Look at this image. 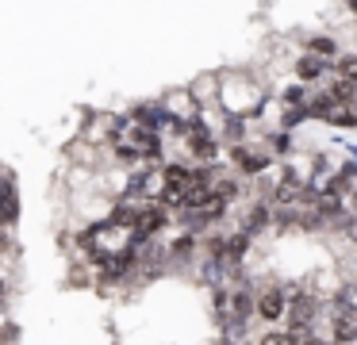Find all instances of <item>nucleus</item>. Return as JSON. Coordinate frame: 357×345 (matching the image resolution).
Instances as JSON below:
<instances>
[{
    "mask_svg": "<svg viewBox=\"0 0 357 345\" xmlns=\"http://www.w3.org/2000/svg\"><path fill=\"white\" fill-rule=\"evenodd\" d=\"M269 92L273 89L261 69H254V66H223L219 69V107H223V115L250 119V115L261 112Z\"/></svg>",
    "mask_w": 357,
    "mask_h": 345,
    "instance_id": "obj_1",
    "label": "nucleus"
},
{
    "mask_svg": "<svg viewBox=\"0 0 357 345\" xmlns=\"http://www.w3.org/2000/svg\"><path fill=\"white\" fill-rule=\"evenodd\" d=\"M254 319L261 322V326H284V322H288V296H284V284H280V280L257 284Z\"/></svg>",
    "mask_w": 357,
    "mask_h": 345,
    "instance_id": "obj_2",
    "label": "nucleus"
},
{
    "mask_svg": "<svg viewBox=\"0 0 357 345\" xmlns=\"http://www.w3.org/2000/svg\"><path fill=\"white\" fill-rule=\"evenodd\" d=\"M131 119L142 123V127H150V130H158L162 138H173L181 130L177 119L169 115V107L162 104V96H158V100H139V104L131 107Z\"/></svg>",
    "mask_w": 357,
    "mask_h": 345,
    "instance_id": "obj_3",
    "label": "nucleus"
},
{
    "mask_svg": "<svg viewBox=\"0 0 357 345\" xmlns=\"http://www.w3.org/2000/svg\"><path fill=\"white\" fill-rule=\"evenodd\" d=\"M162 104L169 107V115L177 119L181 130L192 127V123L200 119V104H196V96H192V89H188V84H177V89L162 92Z\"/></svg>",
    "mask_w": 357,
    "mask_h": 345,
    "instance_id": "obj_4",
    "label": "nucleus"
},
{
    "mask_svg": "<svg viewBox=\"0 0 357 345\" xmlns=\"http://www.w3.org/2000/svg\"><path fill=\"white\" fill-rule=\"evenodd\" d=\"M292 77L303 81V84H323L326 77H331V61L319 58V54H311V50H300L292 58Z\"/></svg>",
    "mask_w": 357,
    "mask_h": 345,
    "instance_id": "obj_5",
    "label": "nucleus"
},
{
    "mask_svg": "<svg viewBox=\"0 0 357 345\" xmlns=\"http://www.w3.org/2000/svg\"><path fill=\"white\" fill-rule=\"evenodd\" d=\"M300 38H303V50L319 54V58H326V61H334L342 54V46H346L334 31H307V35H300Z\"/></svg>",
    "mask_w": 357,
    "mask_h": 345,
    "instance_id": "obj_6",
    "label": "nucleus"
},
{
    "mask_svg": "<svg viewBox=\"0 0 357 345\" xmlns=\"http://www.w3.org/2000/svg\"><path fill=\"white\" fill-rule=\"evenodd\" d=\"M323 127L331 130H357V100H342V104H331L323 115Z\"/></svg>",
    "mask_w": 357,
    "mask_h": 345,
    "instance_id": "obj_7",
    "label": "nucleus"
},
{
    "mask_svg": "<svg viewBox=\"0 0 357 345\" xmlns=\"http://www.w3.org/2000/svg\"><path fill=\"white\" fill-rule=\"evenodd\" d=\"M192 96H196V104L200 107H211V104H219V69H211V73H200L192 84Z\"/></svg>",
    "mask_w": 357,
    "mask_h": 345,
    "instance_id": "obj_8",
    "label": "nucleus"
},
{
    "mask_svg": "<svg viewBox=\"0 0 357 345\" xmlns=\"http://www.w3.org/2000/svg\"><path fill=\"white\" fill-rule=\"evenodd\" d=\"M311 89H315V84H303V81H296V77H288V81H280L277 89H273V96H280V104H307Z\"/></svg>",
    "mask_w": 357,
    "mask_h": 345,
    "instance_id": "obj_9",
    "label": "nucleus"
},
{
    "mask_svg": "<svg viewBox=\"0 0 357 345\" xmlns=\"http://www.w3.org/2000/svg\"><path fill=\"white\" fill-rule=\"evenodd\" d=\"M265 142H269L273 153H277V161H284L292 150H300V146H296V130H284V127H269Z\"/></svg>",
    "mask_w": 357,
    "mask_h": 345,
    "instance_id": "obj_10",
    "label": "nucleus"
},
{
    "mask_svg": "<svg viewBox=\"0 0 357 345\" xmlns=\"http://www.w3.org/2000/svg\"><path fill=\"white\" fill-rule=\"evenodd\" d=\"M331 303L338 307V311L357 314V276H342V284H338V291L331 296Z\"/></svg>",
    "mask_w": 357,
    "mask_h": 345,
    "instance_id": "obj_11",
    "label": "nucleus"
},
{
    "mask_svg": "<svg viewBox=\"0 0 357 345\" xmlns=\"http://www.w3.org/2000/svg\"><path fill=\"white\" fill-rule=\"evenodd\" d=\"M334 77H346V81H357V46H342V54L331 61Z\"/></svg>",
    "mask_w": 357,
    "mask_h": 345,
    "instance_id": "obj_12",
    "label": "nucleus"
},
{
    "mask_svg": "<svg viewBox=\"0 0 357 345\" xmlns=\"http://www.w3.org/2000/svg\"><path fill=\"white\" fill-rule=\"evenodd\" d=\"M303 123H311V107H307V104H284V112H280V123H277V127L300 130Z\"/></svg>",
    "mask_w": 357,
    "mask_h": 345,
    "instance_id": "obj_13",
    "label": "nucleus"
},
{
    "mask_svg": "<svg viewBox=\"0 0 357 345\" xmlns=\"http://www.w3.org/2000/svg\"><path fill=\"white\" fill-rule=\"evenodd\" d=\"M20 219V196L16 188H4L0 192V227H12Z\"/></svg>",
    "mask_w": 357,
    "mask_h": 345,
    "instance_id": "obj_14",
    "label": "nucleus"
},
{
    "mask_svg": "<svg viewBox=\"0 0 357 345\" xmlns=\"http://www.w3.org/2000/svg\"><path fill=\"white\" fill-rule=\"evenodd\" d=\"M254 345H292V334H288V326H269L254 337Z\"/></svg>",
    "mask_w": 357,
    "mask_h": 345,
    "instance_id": "obj_15",
    "label": "nucleus"
},
{
    "mask_svg": "<svg viewBox=\"0 0 357 345\" xmlns=\"http://www.w3.org/2000/svg\"><path fill=\"white\" fill-rule=\"evenodd\" d=\"M338 184H342V188H354V184H357V158L338 161Z\"/></svg>",
    "mask_w": 357,
    "mask_h": 345,
    "instance_id": "obj_16",
    "label": "nucleus"
},
{
    "mask_svg": "<svg viewBox=\"0 0 357 345\" xmlns=\"http://www.w3.org/2000/svg\"><path fill=\"white\" fill-rule=\"evenodd\" d=\"M4 188H16V184H12V176H8V173H0V192H4Z\"/></svg>",
    "mask_w": 357,
    "mask_h": 345,
    "instance_id": "obj_17",
    "label": "nucleus"
},
{
    "mask_svg": "<svg viewBox=\"0 0 357 345\" xmlns=\"http://www.w3.org/2000/svg\"><path fill=\"white\" fill-rule=\"evenodd\" d=\"M311 345H334V342H331L326 334H319V337H311Z\"/></svg>",
    "mask_w": 357,
    "mask_h": 345,
    "instance_id": "obj_18",
    "label": "nucleus"
},
{
    "mask_svg": "<svg viewBox=\"0 0 357 345\" xmlns=\"http://www.w3.org/2000/svg\"><path fill=\"white\" fill-rule=\"evenodd\" d=\"M354 253H357V245H354Z\"/></svg>",
    "mask_w": 357,
    "mask_h": 345,
    "instance_id": "obj_19",
    "label": "nucleus"
}]
</instances>
